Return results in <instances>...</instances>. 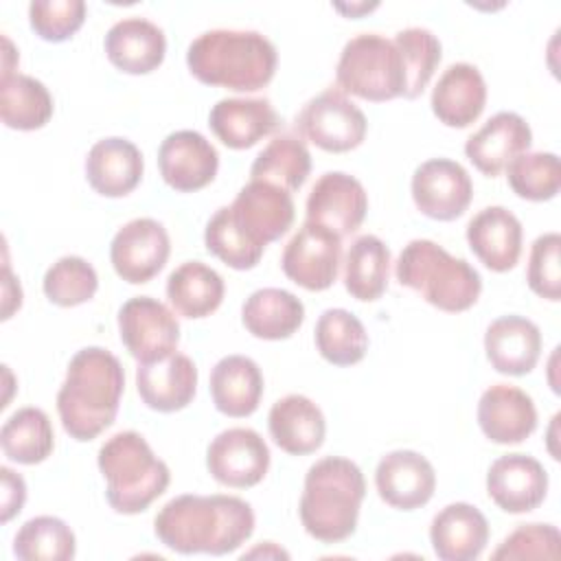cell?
<instances>
[{
  "mask_svg": "<svg viewBox=\"0 0 561 561\" xmlns=\"http://www.w3.org/2000/svg\"><path fill=\"white\" fill-rule=\"evenodd\" d=\"M15 66H18V50L11 44V39L7 35H2V77L13 75Z\"/></svg>",
  "mask_w": 561,
  "mask_h": 561,
  "instance_id": "obj_48",
  "label": "cell"
},
{
  "mask_svg": "<svg viewBox=\"0 0 561 561\" xmlns=\"http://www.w3.org/2000/svg\"><path fill=\"white\" fill-rule=\"evenodd\" d=\"M2 478V504H0V522H11L26 502V482L20 473L9 467H0Z\"/></svg>",
  "mask_w": 561,
  "mask_h": 561,
  "instance_id": "obj_46",
  "label": "cell"
},
{
  "mask_svg": "<svg viewBox=\"0 0 561 561\" xmlns=\"http://www.w3.org/2000/svg\"><path fill=\"white\" fill-rule=\"evenodd\" d=\"M305 320L302 300L280 287H263L252 291L241 307V322L259 340H287Z\"/></svg>",
  "mask_w": 561,
  "mask_h": 561,
  "instance_id": "obj_31",
  "label": "cell"
},
{
  "mask_svg": "<svg viewBox=\"0 0 561 561\" xmlns=\"http://www.w3.org/2000/svg\"><path fill=\"white\" fill-rule=\"evenodd\" d=\"M375 486L388 506L414 511L432 500L436 489V471L423 454L412 449H394L381 456L377 462Z\"/></svg>",
  "mask_w": 561,
  "mask_h": 561,
  "instance_id": "obj_18",
  "label": "cell"
},
{
  "mask_svg": "<svg viewBox=\"0 0 561 561\" xmlns=\"http://www.w3.org/2000/svg\"><path fill=\"white\" fill-rule=\"evenodd\" d=\"M0 445L4 456L18 465L44 462L55 447V432L48 414L33 405L20 408L4 421Z\"/></svg>",
  "mask_w": 561,
  "mask_h": 561,
  "instance_id": "obj_35",
  "label": "cell"
},
{
  "mask_svg": "<svg viewBox=\"0 0 561 561\" xmlns=\"http://www.w3.org/2000/svg\"><path fill=\"white\" fill-rule=\"evenodd\" d=\"M105 55L121 72L147 75L156 70L167 55L164 31L147 18L129 15L105 33Z\"/></svg>",
  "mask_w": 561,
  "mask_h": 561,
  "instance_id": "obj_23",
  "label": "cell"
},
{
  "mask_svg": "<svg viewBox=\"0 0 561 561\" xmlns=\"http://www.w3.org/2000/svg\"><path fill=\"white\" fill-rule=\"evenodd\" d=\"M204 243L206 250L224 261L232 270H252L263 256L261 245H256L232 219L230 208L221 206L208 219L204 228Z\"/></svg>",
  "mask_w": 561,
  "mask_h": 561,
  "instance_id": "obj_40",
  "label": "cell"
},
{
  "mask_svg": "<svg viewBox=\"0 0 561 561\" xmlns=\"http://www.w3.org/2000/svg\"><path fill=\"white\" fill-rule=\"evenodd\" d=\"M228 208L237 226L261 248L280 239L296 217L291 193L261 180H250Z\"/></svg>",
  "mask_w": 561,
  "mask_h": 561,
  "instance_id": "obj_14",
  "label": "cell"
},
{
  "mask_svg": "<svg viewBox=\"0 0 561 561\" xmlns=\"http://www.w3.org/2000/svg\"><path fill=\"white\" fill-rule=\"evenodd\" d=\"M158 169L171 188L193 193L215 180L219 153L199 131L178 129L160 142Z\"/></svg>",
  "mask_w": 561,
  "mask_h": 561,
  "instance_id": "obj_15",
  "label": "cell"
},
{
  "mask_svg": "<svg viewBox=\"0 0 561 561\" xmlns=\"http://www.w3.org/2000/svg\"><path fill=\"white\" fill-rule=\"evenodd\" d=\"M430 541L440 561H473L486 548L489 522L473 504L454 502L434 515Z\"/></svg>",
  "mask_w": 561,
  "mask_h": 561,
  "instance_id": "obj_24",
  "label": "cell"
},
{
  "mask_svg": "<svg viewBox=\"0 0 561 561\" xmlns=\"http://www.w3.org/2000/svg\"><path fill=\"white\" fill-rule=\"evenodd\" d=\"M394 46L401 53L405 66V94L403 99H416L434 77V70L440 61V42L438 37L423 26H408L394 35Z\"/></svg>",
  "mask_w": 561,
  "mask_h": 561,
  "instance_id": "obj_42",
  "label": "cell"
},
{
  "mask_svg": "<svg viewBox=\"0 0 561 561\" xmlns=\"http://www.w3.org/2000/svg\"><path fill=\"white\" fill-rule=\"evenodd\" d=\"M394 276L403 287L419 291L425 302L447 313L467 311L482 291L478 270L430 239H412L403 245Z\"/></svg>",
  "mask_w": 561,
  "mask_h": 561,
  "instance_id": "obj_6",
  "label": "cell"
},
{
  "mask_svg": "<svg viewBox=\"0 0 561 561\" xmlns=\"http://www.w3.org/2000/svg\"><path fill=\"white\" fill-rule=\"evenodd\" d=\"M484 351L497 373L513 377L528 375L541 355V331L524 316H502L486 327Z\"/></svg>",
  "mask_w": 561,
  "mask_h": 561,
  "instance_id": "obj_27",
  "label": "cell"
},
{
  "mask_svg": "<svg viewBox=\"0 0 561 561\" xmlns=\"http://www.w3.org/2000/svg\"><path fill=\"white\" fill-rule=\"evenodd\" d=\"M259 554H263V557H270V554H272V557H285V559L289 557L285 550L276 548L272 541H265L263 546H259V548H254V550L245 552V554H243V559H245V557H259Z\"/></svg>",
  "mask_w": 561,
  "mask_h": 561,
  "instance_id": "obj_49",
  "label": "cell"
},
{
  "mask_svg": "<svg viewBox=\"0 0 561 561\" xmlns=\"http://www.w3.org/2000/svg\"><path fill=\"white\" fill-rule=\"evenodd\" d=\"M140 149L121 136L96 140L85 158L88 184L103 197H125L142 180Z\"/></svg>",
  "mask_w": 561,
  "mask_h": 561,
  "instance_id": "obj_26",
  "label": "cell"
},
{
  "mask_svg": "<svg viewBox=\"0 0 561 561\" xmlns=\"http://www.w3.org/2000/svg\"><path fill=\"white\" fill-rule=\"evenodd\" d=\"M522 221L504 206H486L467 224V243L491 272L513 270L522 254Z\"/></svg>",
  "mask_w": 561,
  "mask_h": 561,
  "instance_id": "obj_22",
  "label": "cell"
},
{
  "mask_svg": "<svg viewBox=\"0 0 561 561\" xmlns=\"http://www.w3.org/2000/svg\"><path fill=\"white\" fill-rule=\"evenodd\" d=\"M390 250L375 234L357 237L344 259V287L364 302L381 298L388 287Z\"/></svg>",
  "mask_w": 561,
  "mask_h": 561,
  "instance_id": "obj_34",
  "label": "cell"
},
{
  "mask_svg": "<svg viewBox=\"0 0 561 561\" xmlns=\"http://www.w3.org/2000/svg\"><path fill=\"white\" fill-rule=\"evenodd\" d=\"M335 81L344 94L375 103L403 96L408 85L401 53L379 33H359L344 44Z\"/></svg>",
  "mask_w": 561,
  "mask_h": 561,
  "instance_id": "obj_7",
  "label": "cell"
},
{
  "mask_svg": "<svg viewBox=\"0 0 561 561\" xmlns=\"http://www.w3.org/2000/svg\"><path fill=\"white\" fill-rule=\"evenodd\" d=\"M276 64V46L259 31L213 28L197 35L186 50V66L197 81L234 92L265 88Z\"/></svg>",
  "mask_w": 561,
  "mask_h": 561,
  "instance_id": "obj_3",
  "label": "cell"
},
{
  "mask_svg": "<svg viewBox=\"0 0 561 561\" xmlns=\"http://www.w3.org/2000/svg\"><path fill=\"white\" fill-rule=\"evenodd\" d=\"M506 180L515 195L530 202L552 199L561 188L559 156L552 151L519 153L506 164Z\"/></svg>",
  "mask_w": 561,
  "mask_h": 561,
  "instance_id": "obj_39",
  "label": "cell"
},
{
  "mask_svg": "<svg viewBox=\"0 0 561 561\" xmlns=\"http://www.w3.org/2000/svg\"><path fill=\"white\" fill-rule=\"evenodd\" d=\"M121 342L138 364L162 359L180 344V322L173 311L151 298L134 296L118 309Z\"/></svg>",
  "mask_w": 561,
  "mask_h": 561,
  "instance_id": "obj_9",
  "label": "cell"
},
{
  "mask_svg": "<svg viewBox=\"0 0 561 561\" xmlns=\"http://www.w3.org/2000/svg\"><path fill=\"white\" fill-rule=\"evenodd\" d=\"M224 294V278L202 261H186L167 278V298L182 318L199 320L210 316L219 309Z\"/></svg>",
  "mask_w": 561,
  "mask_h": 561,
  "instance_id": "obj_32",
  "label": "cell"
},
{
  "mask_svg": "<svg viewBox=\"0 0 561 561\" xmlns=\"http://www.w3.org/2000/svg\"><path fill=\"white\" fill-rule=\"evenodd\" d=\"M208 125L213 134L230 149H250L265 136L274 134L280 118L267 99H219L210 114Z\"/></svg>",
  "mask_w": 561,
  "mask_h": 561,
  "instance_id": "obj_28",
  "label": "cell"
},
{
  "mask_svg": "<svg viewBox=\"0 0 561 561\" xmlns=\"http://www.w3.org/2000/svg\"><path fill=\"white\" fill-rule=\"evenodd\" d=\"M272 440L291 456H307L322 447L327 421L318 403L305 394H287L278 399L267 414Z\"/></svg>",
  "mask_w": 561,
  "mask_h": 561,
  "instance_id": "obj_29",
  "label": "cell"
},
{
  "mask_svg": "<svg viewBox=\"0 0 561 561\" xmlns=\"http://www.w3.org/2000/svg\"><path fill=\"white\" fill-rule=\"evenodd\" d=\"M107 504L123 515L147 511L169 486L171 471L134 430L110 436L96 456Z\"/></svg>",
  "mask_w": 561,
  "mask_h": 561,
  "instance_id": "obj_5",
  "label": "cell"
},
{
  "mask_svg": "<svg viewBox=\"0 0 561 561\" xmlns=\"http://www.w3.org/2000/svg\"><path fill=\"white\" fill-rule=\"evenodd\" d=\"M311 171V153L307 145L291 136L280 134L267 142V147L254 158L250 167V180L276 184L289 193L298 191Z\"/></svg>",
  "mask_w": 561,
  "mask_h": 561,
  "instance_id": "obj_36",
  "label": "cell"
},
{
  "mask_svg": "<svg viewBox=\"0 0 561 561\" xmlns=\"http://www.w3.org/2000/svg\"><path fill=\"white\" fill-rule=\"evenodd\" d=\"M270 447L252 427L219 432L206 449V469L224 486L250 489L270 469Z\"/></svg>",
  "mask_w": 561,
  "mask_h": 561,
  "instance_id": "obj_11",
  "label": "cell"
},
{
  "mask_svg": "<svg viewBox=\"0 0 561 561\" xmlns=\"http://www.w3.org/2000/svg\"><path fill=\"white\" fill-rule=\"evenodd\" d=\"M210 397L215 408L232 419L250 416L263 397V373L245 355H226L210 370Z\"/></svg>",
  "mask_w": 561,
  "mask_h": 561,
  "instance_id": "obj_30",
  "label": "cell"
},
{
  "mask_svg": "<svg viewBox=\"0 0 561 561\" xmlns=\"http://www.w3.org/2000/svg\"><path fill=\"white\" fill-rule=\"evenodd\" d=\"M375 7H377V4H351V7H346V4H335L337 11L348 13V15H355V13H359V11H370V9H375Z\"/></svg>",
  "mask_w": 561,
  "mask_h": 561,
  "instance_id": "obj_50",
  "label": "cell"
},
{
  "mask_svg": "<svg viewBox=\"0 0 561 561\" xmlns=\"http://www.w3.org/2000/svg\"><path fill=\"white\" fill-rule=\"evenodd\" d=\"M85 20L83 0H35L28 4V24L44 42L70 39Z\"/></svg>",
  "mask_w": 561,
  "mask_h": 561,
  "instance_id": "obj_43",
  "label": "cell"
},
{
  "mask_svg": "<svg viewBox=\"0 0 561 561\" xmlns=\"http://www.w3.org/2000/svg\"><path fill=\"white\" fill-rule=\"evenodd\" d=\"M318 353L333 366H353L368 351V333L362 320L346 309H324L313 331Z\"/></svg>",
  "mask_w": 561,
  "mask_h": 561,
  "instance_id": "obj_37",
  "label": "cell"
},
{
  "mask_svg": "<svg viewBox=\"0 0 561 561\" xmlns=\"http://www.w3.org/2000/svg\"><path fill=\"white\" fill-rule=\"evenodd\" d=\"M153 533L180 554H228L254 533V511L237 495L184 493L169 500L153 519Z\"/></svg>",
  "mask_w": 561,
  "mask_h": 561,
  "instance_id": "obj_1",
  "label": "cell"
},
{
  "mask_svg": "<svg viewBox=\"0 0 561 561\" xmlns=\"http://www.w3.org/2000/svg\"><path fill=\"white\" fill-rule=\"evenodd\" d=\"M171 241L167 228L151 217H136L116 230L110 243L114 272L131 285L149 283L169 261Z\"/></svg>",
  "mask_w": 561,
  "mask_h": 561,
  "instance_id": "obj_12",
  "label": "cell"
},
{
  "mask_svg": "<svg viewBox=\"0 0 561 561\" xmlns=\"http://www.w3.org/2000/svg\"><path fill=\"white\" fill-rule=\"evenodd\" d=\"M125 370L114 353L101 346L77 351L57 392L59 421L70 438L85 443L105 432L121 405Z\"/></svg>",
  "mask_w": 561,
  "mask_h": 561,
  "instance_id": "obj_2",
  "label": "cell"
},
{
  "mask_svg": "<svg viewBox=\"0 0 561 561\" xmlns=\"http://www.w3.org/2000/svg\"><path fill=\"white\" fill-rule=\"evenodd\" d=\"M561 234L559 232H543L539 234L528 254V267H526V280L528 287L546 298L557 302L561 298Z\"/></svg>",
  "mask_w": 561,
  "mask_h": 561,
  "instance_id": "obj_44",
  "label": "cell"
},
{
  "mask_svg": "<svg viewBox=\"0 0 561 561\" xmlns=\"http://www.w3.org/2000/svg\"><path fill=\"white\" fill-rule=\"evenodd\" d=\"M478 425L497 445H517L537 427L533 397L511 383H493L478 401Z\"/></svg>",
  "mask_w": 561,
  "mask_h": 561,
  "instance_id": "obj_19",
  "label": "cell"
},
{
  "mask_svg": "<svg viewBox=\"0 0 561 561\" xmlns=\"http://www.w3.org/2000/svg\"><path fill=\"white\" fill-rule=\"evenodd\" d=\"M342 237L331 228L305 221L298 232L287 241L280 267L289 280L309 289H329L340 272Z\"/></svg>",
  "mask_w": 561,
  "mask_h": 561,
  "instance_id": "obj_10",
  "label": "cell"
},
{
  "mask_svg": "<svg viewBox=\"0 0 561 561\" xmlns=\"http://www.w3.org/2000/svg\"><path fill=\"white\" fill-rule=\"evenodd\" d=\"M368 210V195L362 182L344 171H327L316 180L307 197V221L331 228L346 237L355 232Z\"/></svg>",
  "mask_w": 561,
  "mask_h": 561,
  "instance_id": "obj_16",
  "label": "cell"
},
{
  "mask_svg": "<svg viewBox=\"0 0 561 561\" xmlns=\"http://www.w3.org/2000/svg\"><path fill=\"white\" fill-rule=\"evenodd\" d=\"M412 199L416 208L436 221H451L465 215L473 197V182L467 169L449 158H432L414 169Z\"/></svg>",
  "mask_w": 561,
  "mask_h": 561,
  "instance_id": "obj_13",
  "label": "cell"
},
{
  "mask_svg": "<svg viewBox=\"0 0 561 561\" xmlns=\"http://www.w3.org/2000/svg\"><path fill=\"white\" fill-rule=\"evenodd\" d=\"M22 307V287L13 278L9 265L2 267V320H9L15 309Z\"/></svg>",
  "mask_w": 561,
  "mask_h": 561,
  "instance_id": "obj_47",
  "label": "cell"
},
{
  "mask_svg": "<svg viewBox=\"0 0 561 561\" xmlns=\"http://www.w3.org/2000/svg\"><path fill=\"white\" fill-rule=\"evenodd\" d=\"M430 105L443 125L458 129L469 127L480 118L486 105V83L482 72L467 61L447 66L432 90Z\"/></svg>",
  "mask_w": 561,
  "mask_h": 561,
  "instance_id": "obj_25",
  "label": "cell"
},
{
  "mask_svg": "<svg viewBox=\"0 0 561 561\" xmlns=\"http://www.w3.org/2000/svg\"><path fill=\"white\" fill-rule=\"evenodd\" d=\"M486 493L504 513H530L548 493L543 465L528 454H506L491 462L486 471Z\"/></svg>",
  "mask_w": 561,
  "mask_h": 561,
  "instance_id": "obj_17",
  "label": "cell"
},
{
  "mask_svg": "<svg viewBox=\"0 0 561 561\" xmlns=\"http://www.w3.org/2000/svg\"><path fill=\"white\" fill-rule=\"evenodd\" d=\"M530 142V125L519 114L497 112L476 134L467 138L465 156L480 173L495 178L506 169L513 158L526 153Z\"/></svg>",
  "mask_w": 561,
  "mask_h": 561,
  "instance_id": "obj_21",
  "label": "cell"
},
{
  "mask_svg": "<svg viewBox=\"0 0 561 561\" xmlns=\"http://www.w3.org/2000/svg\"><path fill=\"white\" fill-rule=\"evenodd\" d=\"M46 298L57 307H77L94 298L99 276L92 263L83 256H61L44 274L42 280Z\"/></svg>",
  "mask_w": 561,
  "mask_h": 561,
  "instance_id": "obj_41",
  "label": "cell"
},
{
  "mask_svg": "<svg viewBox=\"0 0 561 561\" xmlns=\"http://www.w3.org/2000/svg\"><path fill=\"white\" fill-rule=\"evenodd\" d=\"M136 390L142 403L156 412L184 410L197 390V366L184 353L138 364Z\"/></svg>",
  "mask_w": 561,
  "mask_h": 561,
  "instance_id": "obj_20",
  "label": "cell"
},
{
  "mask_svg": "<svg viewBox=\"0 0 561 561\" xmlns=\"http://www.w3.org/2000/svg\"><path fill=\"white\" fill-rule=\"evenodd\" d=\"M366 495L362 469L342 456L316 460L300 495V522L307 535L322 543H340L357 530L359 508Z\"/></svg>",
  "mask_w": 561,
  "mask_h": 561,
  "instance_id": "obj_4",
  "label": "cell"
},
{
  "mask_svg": "<svg viewBox=\"0 0 561 561\" xmlns=\"http://www.w3.org/2000/svg\"><path fill=\"white\" fill-rule=\"evenodd\" d=\"M561 535L552 524H522L495 550L493 559H557Z\"/></svg>",
  "mask_w": 561,
  "mask_h": 561,
  "instance_id": "obj_45",
  "label": "cell"
},
{
  "mask_svg": "<svg viewBox=\"0 0 561 561\" xmlns=\"http://www.w3.org/2000/svg\"><path fill=\"white\" fill-rule=\"evenodd\" d=\"M296 129L316 147L329 153H344L364 142L368 121L342 90L329 88L302 105L296 116Z\"/></svg>",
  "mask_w": 561,
  "mask_h": 561,
  "instance_id": "obj_8",
  "label": "cell"
},
{
  "mask_svg": "<svg viewBox=\"0 0 561 561\" xmlns=\"http://www.w3.org/2000/svg\"><path fill=\"white\" fill-rule=\"evenodd\" d=\"M0 116L11 129H39L53 116V96L39 79L13 72L0 79Z\"/></svg>",
  "mask_w": 561,
  "mask_h": 561,
  "instance_id": "obj_33",
  "label": "cell"
},
{
  "mask_svg": "<svg viewBox=\"0 0 561 561\" xmlns=\"http://www.w3.org/2000/svg\"><path fill=\"white\" fill-rule=\"evenodd\" d=\"M77 552L72 528L53 515H39L20 526L13 554L22 561H70Z\"/></svg>",
  "mask_w": 561,
  "mask_h": 561,
  "instance_id": "obj_38",
  "label": "cell"
}]
</instances>
